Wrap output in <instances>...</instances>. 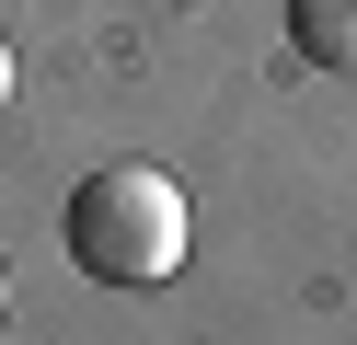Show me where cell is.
I'll list each match as a JSON object with an SVG mask.
<instances>
[{
	"mask_svg": "<svg viewBox=\"0 0 357 345\" xmlns=\"http://www.w3.org/2000/svg\"><path fill=\"white\" fill-rule=\"evenodd\" d=\"M288 46L311 69H346L357 81V0H288Z\"/></svg>",
	"mask_w": 357,
	"mask_h": 345,
	"instance_id": "7a4b0ae2",
	"label": "cell"
},
{
	"mask_svg": "<svg viewBox=\"0 0 357 345\" xmlns=\"http://www.w3.org/2000/svg\"><path fill=\"white\" fill-rule=\"evenodd\" d=\"M185 242H196L185 184L150 173V161H116V173H93L70 196V265L104 276V288H162L185 265Z\"/></svg>",
	"mask_w": 357,
	"mask_h": 345,
	"instance_id": "6da1fadb",
	"label": "cell"
},
{
	"mask_svg": "<svg viewBox=\"0 0 357 345\" xmlns=\"http://www.w3.org/2000/svg\"><path fill=\"white\" fill-rule=\"evenodd\" d=\"M0 299H12V276H0Z\"/></svg>",
	"mask_w": 357,
	"mask_h": 345,
	"instance_id": "277c9868",
	"label": "cell"
},
{
	"mask_svg": "<svg viewBox=\"0 0 357 345\" xmlns=\"http://www.w3.org/2000/svg\"><path fill=\"white\" fill-rule=\"evenodd\" d=\"M0 104H12V46H0Z\"/></svg>",
	"mask_w": 357,
	"mask_h": 345,
	"instance_id": "3957f363",
	"label": "cell"
}]
</instances>
